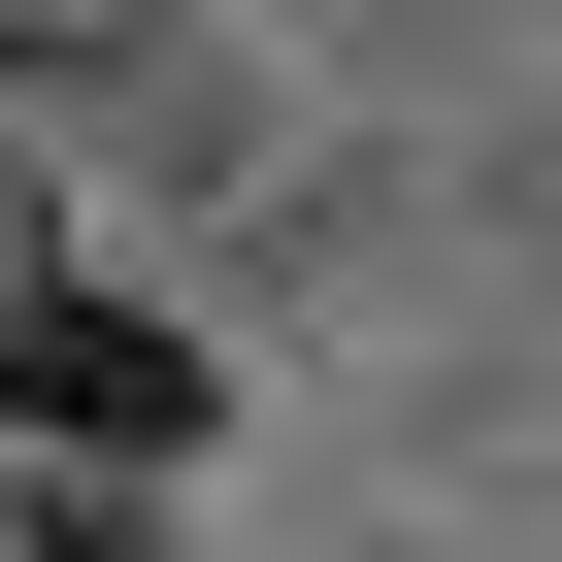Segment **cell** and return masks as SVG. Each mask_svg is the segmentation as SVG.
<instances>
[{
	"mask_svg": "<svg viewBox=\"0 0 562 562\" xmlns=\"http://www.w3.org/2000/svg\"><path fill=\"white\" fill-rule=\"evenodd\" d=\"M0 397H34L67 463H166V430H199V331L67 299V232H34V166H0Z\"/></svg>",
	"mask_w": 562,
	"mask_h": 562,
	"instance_id": "obj_1",
	"label": "cell"
},
{
	"mask_svg": "<svg viewBox=\"0 0 562 562\" xmlns=\"http://www.w3.org/2000/svg\"><path fill=\"white\" fill-rule=\"evenodd\" d=\"M166 34V0H0V67H133Z\"/></svg>",
	"mask_w": 562,
	"mask_h": 562,
	"instance_id": "obj_2",
	"label": "cell"
}]
</instances>
